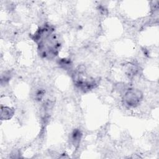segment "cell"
I'll list each match as a JSON object with an SVG mask.
<instances>
[{
  "label": "cell",
  "mask_w": 159,
  "mask_h": 159,
  "mask_svg": "<svg viewBox=\"0 0 159 159\" xmlns=\"http://www.w3.org/2000/svg\"><path fill=\"white\" fill-rule=\"evenodd\" d=\"M11 79V73L9 72H4V74L1 75V83L2 85H4L6 83H7Z\"/></svg>",
  "instance_id": "52a82bcc"
},
{
  "label": "cell",
  "mask_w": 159,
  "mask_h": 159,
  "mask_svg": "<svg viewBox=\"0 0 159 159\" xmlns=\"http://www.w3.org/2000/svg\"><path fill=\"white\" fill-rule=\"evenodd\" d=\"M139 72V68L137 65L134 64V63H129L127 65L125 74L128 76L129 78H132Z\"/></svg>",
  "instance_id": "277c9868"
},
{
  "label": "cell",
  "mask_w": 159,
  "mask_h": 159,
  "mask_svg": "<svg viewBox=\"0 0 159 159\" xmlns=\"http://www.w3.org/2000/svg\"><path fill=\"white\" fill-rule=\"evenodd\" d=\"M82 137V133L79 129H74L73 132L71 133L70 136V139L71 142V143L76 147L80 144V142L81 141Z\"/></svg>",
  "instance_id": "3957f363"
},
{
  "label": "cell",
  "mask_w": 159,
  "mask_h": 159,
  "mask_svg": "<svg viewBox=\"0 0 159 159\" xmlns=\"http://www.w3.org/2000/svg\"><path fill=\"white\" fill-rule=\"evenodd\" d=\"M143 99L142 92L135 88L129 87L122 94V101L124 104L130 107L138 106Z\"/></svg>",
  "instance_id": "6da1fadb"
},
{
  "label": "cell",
  "mask_w": 159,
  "mask_h": 159,
  "mask_svg": "<svg viewBox=\"0 0 159 159\" xmlns=\"http://www.w3.org/2000/svg\"><path fill=\"white\" fill-rule=\"evenodd\" d=\"M14 109L7 106H1V119L9 120L14 114Z\"/></svg>",
  "instance_id": "7a4b0ae2"
},
{
  "label": "cell",
  "mask_w": 159,
  "mask_h": 159,
  "mask_svg": "<svg viewBox=\"0 0 159 159\" xmlns=\"http://www.w3.org/2000/svg\"><path fill=\"white\" fill-rule=\"evenodd\" d=\"M45 94V91L44 90V89L42 88H39L35 90L33 94L34 98L35 101H40L43 98Z\"/></svg>",
  "instance_id": "5b68a950"
},
{
  "label": "cell",
  "mask_w": 159,
  "mask_h": 159,
  "mask_svg": "<svg viewBox=\"0 0 159 159\" xmlns=\"http://www.w3.org/2000/svg\"><path fill=\"white\" fill-rule=\"evenodd\" d=\"M59 65H60V66L61 68H63V69L68 70H70L71 68V62L70 61V60L69 59H66V58H63L61 59L59 61Z\"/></svg>",
  "instance_id": "8992f818"
}]
</instances>
